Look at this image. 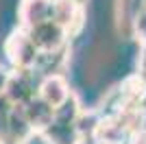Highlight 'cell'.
Returning <instances> with one entry per match:
<instances>
[{"label":"cell","instance_id":"8992f818","mask_svg":"<svg viewBox=\"0 0 146 144\" xmlns=\"http://www.w3.org/2000/svg\"><path fill=\"white\" fill-rule=\"evenodd\" d=\"M20 144H52L48 140V135H44V133H37V131H31L29 135H26L24 140Z\"/></svg>","mask_w":146,"mask_h":144},{"label":"cell","instance_id":"52a82bcc","mask_svg":"<svg viewBox=\"0 0 146 144\" xmlns=\"http://www.w3.org/2000/svg\"><path fill=\"white\" fill-rule=\"evenodd\" d=\"M7 79H9V74H7L2 68H0V96H2V92H5V85H7Z\"/></svg>","mask_w":146,"mask_h":144},{"label":"cell","instance_id":"3957f363","mask_svg":"<svg viewBox=\"0 0 146 144\" xmlns=\"http://www.w3.org/2000/svg\"><path fill=\"white\" fill-rule=\"evenodd\" d=\"M52 7H55V0H22L20 2V20H22L24 31L50 20Z\"/></svg>","mask_w":146,"mask_h":144},{"label":"cell","instance_id":"6da1fadb","mask_svg":"<svg viewBox=\"0 0 146 144\" xmlns=\"http://www.w3.org/2000/svg\"><path fill=\"white\" fill-rule=\"evenodd\" d=\"M26 33H29V37L33 39L37 53H46V55L57 53V50L63 46L66 37H68V31L63 29L61 24H57L52 18L42 22V24H37V26H33V29H29Z\"/></svg>","mask_w":146,"mask_h":144},{"label":"cell","instance_id":"277c9868","mask_svg":"<svg viewBox=\"0 0 146 144\" xmlns=\"http://www.w3.org/2000/svg\"><path fill=\"white\" fill-rule=\"evenodd\" d=\"M39 98H42L46 105H50L55 111H59V109L68 103V98H70L66 81L61 77H48L42 85H39Z\"/></svg>","mask_w":146,"mask_h":144},{"label":"cell","instance_id":"7a4b0ae2","mask_svg":"<svg viewBox=\"0 0 146 144\" xmlns=\"http://www.w3.org/2000/svg\"><path fill=\"white\" fill-rule=\"evenodd\" d=\"M7 55H9L11 63L18 70H29L37 61V55L39 53H37L33 39L29 37V33L22 29V31H15L9 37V42H7Z\"/></svg>","mask_w":146,"mask_h":144},{"label":"cell","instance_id":"5b68a950","mask_svg":"<svg viewBox=\"0 0 146 144\" xmlns=\"http://www.w3.org/2000/svg\"><path fill=\"white\" fill-rule=\"evenodd\" d=\"M133 29H135V35L146 42V9H142V11L135 15V20H133Z\"/></svg>","mask_w":146,"mask_h":144},{"label":"cell","instance_id":"ba28073f","mask_svg":"<svg viewBox=\"0 0 146 144\" xmlns=\"http://www.w3.org/2000/svg\"><path fill=\"white\" fill-rule=\"evenodd\" d=\"M70 2H74V5H79V7H83V5H85V0H70Z\"/></svg>","mask_w":146,"mask_h":144}]
</instances>
